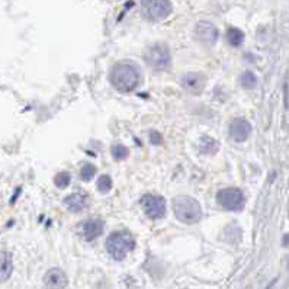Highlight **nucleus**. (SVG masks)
Instances as JSON below:
<instances>
[{
  "mask_svg": "<svg viewBox=\"0 0 289 289\" xmlns=\"http://www.w3.org/2000/svg\"><path fill=\"white\" fill-rule=\"evenodd\" d=\"M109 80L112 86L122 93H129L137 89L143 82V73L138 64L132 61H118L109 73Z\"/></svg>",
  "mask_w": 289,
  "mask_h": 289,
  "instance_id": "f257e3e1",
  "label": "nucleus"
},
{
  "mask_svg": "<svg viewBox=\"0 0 289 289\" xmlns=\"http://www.w3.org/2000/svg\"><path fill=\"white\" fill-rule=\"evenodd\" d=\"M135 248V238L126 230L114 231L106 240V250L115 260H124Z\"/></svg>",
  "mask_w": 289,
  "mask_h": 289,
  "instance_id": "f03ea898",
  "label": "nucleus"
},
{
  "mask_svg": "<svg viewBox=\"0 0 289 289\" xmlns=\"http://www.w3.org/2000/svg\"><path fill=\"white\" fill-rule=\"evenodd\" d=\"M173 212L176 218L185 224H196L202 218V208L199 202L187 195H180L173 199Z\"/></svg>",
  "mask_w": 289,
  "mask_h": 289,
  "instance_id": "7ed1b4c3",
  "label": "nucleus"
},
{
  "mask_svg": "<svg viewBox=\"0 0 289 289\" xmlns=\"http://www.w3.org/2000/svg\"><path fill=\"white\" fill-rule=\"evenodd\" d=\"M144 60L147 65L154 71H166L172 62L170 51L165 44H154L147 48L144 54Z\"/></svg>",
  "mask_w": 289,
  "mask_h": 289,
  "instance_id": "20e7f679",
  "label": "nucleus"
},
{
  "mask_svg": "<svg viewBox=\"0 0 289 289\" xmlns=\"http://www.w3.org/2000/svg\"><path fill=\"white\" fill-rule=\"evenodd\" d=\"M141 13L147 21H163L172 13V3L170 0H141Z\"/></svg>",
  "mask_w": 289,
  "mask_h": 289,
  "instance_id": "39448f33",
  "label": "nucleus"
},
{
  "mask_svg": "<svg viewBox=\"0 0 289 289\" xmlns=\"http://www.w3.org/2000/svg\"><path fill=\"white\" fill-rule=\"evenodd\" d=\"M218 205L227 211H241L244 208L246 199L244 193L237 187H226L217 193Z\"/></svg>",
  "mask_w": 289,
  "mask_h": 289,
  "instance_id": "423d86ee",
  "label": "nucleus"
},
{
  "mask_svg": "<svg viewBox=\"0 0 289 289\" xmlns=\"http://www.w3.org/2000/svg\"><path fill=\"white\" fill-rule=\"evenodd\" d=\"M141 207L150 220H162L166 215V201L163 196L147 193L141 198Z\"/></svg>",
  "mask_w": 289,
  "mask_h": 289,
  "instance_id": "0eeeda50",
  "label": "nucleus"
},
{
  "mask_svg": "<svg viewBox=\"0 0 289 289\" xmlns=\"http://www.w3.org/2000/svg\"><path fill=\"white\" fill-rule=\"evenodd\" d=\"M195 35H196L198 41L202 42L204 45L212 47L218 40V29L211 22L201 21L198 22V25L195 26Z\"/></svg>",
  "mask_w": 289,
  "mask_h": 289,
  "instance_id": "6e6552de",
  "label": "nucleus"
},
{
  "mask_svg": "<svg viewBox=\"0 0 289 289\" xmlns=\"http://www.w3.org/2000/svg\"><path fill=\"white\" fill-rule=\"evenodd\" d=\"M251 134V125L244 118H235L230 124V135L235 143H244Z\"/></svg>",
  "mask_w": 289,
  "mask_h": 289,
  "instance_id": "1a4fd4ad",
  "label": "nucleus"
},
{
  "mask_svg": "<svg viewBox=\"0 0 289 289\" xmlns=\"http://www.w3.org/2000/svg\"><path fill=\"white\" fill-rule=\"evenodd\" d=\"M180 83L186 92H189L192 95H199L205 89L207 79L202 73H186L182 77Z\"/></svg>",
  "mask_w": 289,
  "mask_h": 289,
  "instance_id": "9d476101",
  "label": "nucleus"
},
{
  "mask_svg": "<svg viewBox=\"0 0 289 289\" xmlns=\"http://www.w3.org/2000/svg\"><path fill=\"white\" fill-rule=\"evenodd\" d=\"M62 202H64V205H65V208L70 212L77 214V212H82L83 209L87 208L89 202H90V198H89L87 192H84V190H76V192L70 193Z\"/></svg>",
  "mask_w": 289,
  "mask_h": 289,
  "instance_id": "9b49d317",
  "label": "nucleus"
},
{
  "mask_svg": "<svg viewBox=\"0 0 289 289\" xmlns=\"http://www.w3.org/2000/svg\"><path fill=\"white\" fill-rule=\"evenodd\" d=\"M105 223L101 218H89L82 224V234L86 241H93L102 235Z\"/></svg>",
  "mask_w": 289,
  "mask_h": 289,
  "instance_id": "f8f14e48",
  "label": "nucleus"
},
{
  "mask_svg": "<svg viewBox=\"0 0 289 289\" xmlns=\"http://www.w3.org/2000/svg\"><path fill=\"white\" fill-rule=\"evenodd\" d=\"M44 282L48 289H65L68 285L65 273L58 268L50 269L44 276Z\"/></svg>",
  "mask_w": 289,
  "mask_h": 289,
  "instance_id": "ddd939ff",
  "label": "nucleus"
},
{
  "mask_svg": "<svg viewBox=\"0 0 289 289\" xmlns=\"http://www.w3.org/2000/svg\"><path fill=\"white\" fill-rule=\"evenodd\" d=\"M13 272L12 256L7 251H0V282H6Z\"/></svg>",
  "mask_w": 289,
  "mask_h": 289,
  "instance_id": "4468645a",
  "label": "nucleus"
},
{
  "mask_svg": "<svg viewBox=\"0 0 289 289\" xmlns=\"http://www.w3.org/2000/svg\"><path fill=\"white\" fill-rule=\"evenodd\" d=\"M198 148L202 154H215L218 151V143L212 137L204 135L198 143Z\"/></svg>",
  "mask_w": 289,
  "mask_h": 289,
  "instance_id": "2eb2a0df",
  "label": "nucleus"
},
{
  "mask_svg": "<svg viewBox=\"0 0 289 289\" xmlns=\"http://www.w3.org/2000/svg\"><path fill=\"white\" fill-rule=\"evenodd\" d=\"M226 38H227V42L231 47H240L244 41V34L238 28H228Z\"/></svg>",
  "mask_w": 289,
  "mask_h": 289,
  "instance_id": "dca6fc26",
  "label": "nucleus"
},
{
  "mask_svg": "<svg viewBox=\"0 0 289 289\" xmlns=\"http://www.w3.org/2000/svg\"><path fill=\"white\" fill-rule=\"evenodd\" d=\"M240 83L244 89H254L257 84V77L253 71H244L240 77Z\"/></svg>",
  "mask_w": 289,
  "mask_h": 289,
  "instance_id": "f3484780",
  "label": "nucleus"
},
{
  "mask_svg": "<svg viewBox=\"0 0 289 289\" xmlns=\"http://www.w3.org/2000/svg\"><path fill=\"white\" fill-rule=\"evenodd\" d=\"M111 154H112V157H114L116 162H121V160H125V159L129 156V151H128V148H126L125 145L116 144L111 148Z\"/></svg>",
  "mask_w": 289,
  "mask_h": 289,
  "instance_id": "a211bd4d",
  "label": "nucleus"
},
{
  "mask_svg": "<svg viewBox=\"0 0 289 289\" xmlns=\"http://www.w3.org/2000/svg\"><path fill=\"white\" fill-rule=\"evenodd\" d=\"M70 182H71V176H70L68 172H60L54 177V183H56L57 187H60V189L67 187V186L70 185Z\"/></svg>",
  "mask_w": 289,
  "mask_h": 289,
  "instance_id": "6ab92c4d",
  "label": "nucleus"
},
{
  "mask_svg": "<svg viewBox=\"0 0 289 289\" xmlns=\"http://www.w3.org/2000/svg\"><path fill=\"white\" fill-rule=\"evenodd\" d=\"M95 174H96V166L93 165H84L80 170V179L84 182L92 180Z\"/></svg>",
  "mask_w": 289,
  "mask_h": 289,
  "instance_id": "aec40b11",
  "label": "nucleus"
},
{
  "mask_svg": "<svg viewBox=\"0 0 289 289\" xmlns=\"http://www.w3.org/2000/svg\"><path fill=\"white\" fill-rule=\"evenodd\" d=\"M98 189L101 193H108L112 189V179L108 174H102L98 179Z\"/></svg>",
  "mask_w": 289,
  "mask_h": 289,
  "instance_id": "412c9836",
  "label": "nucleus"
},
{
  "mask_svg": "<svg viewBox=\"0 0 289 289\" xmlns=\"http://www.w3.org/2000/svg\"><path fill=\"white\" fill-rule=\"evenodd\" d=\"M150 141H151V144L154 145H159L162 144V135L159 134V132H156V131H151V134H150Z\"/></svg>",
  "mask_w": 289,
  "mask_h": 289,
  "instance_id": "4be33fe9",
  "label": "nucleus"
},
{
  "mask_svg": "<svg viewBox=\"0 0 289 289\" xmlns=\"http://www.w3.org/2000/svg\"><path fill=\"white\" fill-rule=\"evenodd\" d=\"M284 246H289V234L284 237Z\"/></svg>",
  "mask_w": 289,
  "mask_h": 289,
  "instance_id": "5701e85b",
  "label": "nucleus"
}]
</instances>
